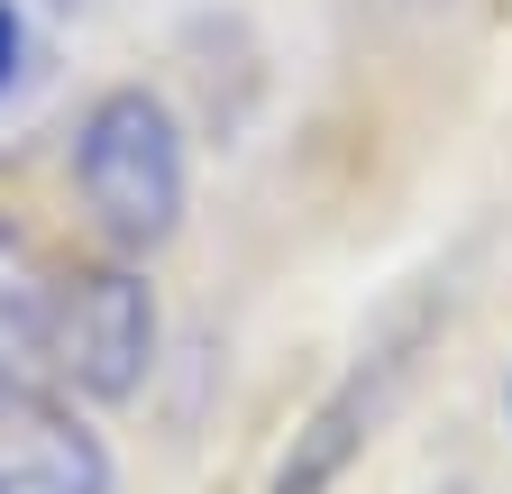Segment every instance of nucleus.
<instances>
[{
	"label": "nucleus",
	"mask_w": 512,
	"mask_h": 494,
	"mask_svg": "<svg viewBox=\"0 0 512 494\" xmlns=\"http://www.w3.org/2000/svg\"><path fill=\"white\" fill-rule=\"evenodd\" d=\"M74 193L83 220L119 247V257H156L192 211V147L183 119L165 110V92L147 83H110L83 129H74Z\"/></svg>",
	"instance_id": "1"
},
{
	"label": "nucleus",
	"mask_w": 512,
	"mask_h": 494,
	"mask_svg": "<svg viewBox=\"0 0 512 494\" xmlns=\"http://www.w3.org/2000/svg\"><path fill=\"white\" fill-rule=\"evenodd\" d=\"M156 284L110 257V266H74L46 284V366L64 403H128L156 376Z\"/></svg>",
	"instance_id": "2"
},
{
	"label": "nucleus",
	"mask_w": 512,
	"mask_h": 494,
	"mask_svg": "<svg viewBox=\"0 0 512 494\" xmlns=\"http://www.w3.org/2000/svg\"><path fill=\"white\" fill-rule=\"evenodd\" d=\"M421 348H430V312H403L394 330H375V339L357 348V366L320 394V412L293 430V449H284V467H275V494H330V485L348 476V458L375 440L384 421H394Z\"/></svg>",
	"instance_id": "3"
},
{
	"label": "nucleus",
	"mask_w": 512,
	"mask_h": 494,
	"mask_svg": "<svg viewBox=\"0 0 512 494\" xmlns=\"http://www.w3.org/2000/svg\"><path fill=\"white\" fill-rule=\"evenodd\" d=\"M110 485L119 467L101 449V430L64 394L0 412V494H110Z\"/></svg>",
	"instance_id": "4"
},
{
	"label": "nucleus",
	"mask_w": 512,
	"mask_h": 494,
	"mask_svg": "<svg viewBox=\"0 0 512 494\" xmlns=\"http://www.w3.org/2000/svg\"><path fill=\"white\" fill-rule=\"evenodd\" d=\"M55 366H46V284H10L0 275V412L46 403Z\"/></svg>",
	"instance_id": "5"
},
{
	"label": "nucleus",
	"mask_w": 512,
	"mask_h": 494,
	"mask_svg": "<svg viewBox=\"0 0 512 494\" xmlns=\"http://www.w3.org/2000/svg\"><path fill=\"white\" fill-rule=\"evenodd\" d=\"M19 74H28V19H19V0H0V92Z\"/></svg>",
	"instance_id": "6"
},
{
	"label": "nucleus",
	"mask_w": 512,
	"mask_h": 494,
	"mask_svg": "<svg viewBox=\"0 0 512 494\" xmlns=\"http://www.w3.org/2000/svg\"><path fill=\"white\" fill-rule=\"evenodd\" d=\"M46 10H64V19H83V10H101V0H46Z\"/></svg>",
	"instance_id": "7"
},
{
	"label": "nucleus",
	"mask_w": 512,
	"mask_h": 494,
	"mask_svg": "<svg viewBox=\"0 0 512 494\" xmlns=\"http://www.w3.org/2000/svg\"><path fill=\"white\" fill-rule=\"evenodd\" d=\"M503 412H512V385H503Z\"/></svg>",
	"instance_id": "8"
}]
</instances>
